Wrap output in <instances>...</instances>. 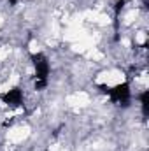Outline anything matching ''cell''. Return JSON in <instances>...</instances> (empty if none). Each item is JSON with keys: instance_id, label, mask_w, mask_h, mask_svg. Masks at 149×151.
<instances>
[{"instance_id": "obj_1", "label": "cell", "mask_w": 149, "mask_h": 151, "mask_svg": "<svg viewBox=\"0 0 149 151\" xmlns=\"http://www.w3.org/2000/svg\"><path fill=\"white\" fill-rule=\"evenodd\" d=\"M30 58H32V63H34V69H35V90L40 91L47 86L51 65H49V60L44 53H34Z\"/></svg>"}, {"instance_id": "obj_2", "label": "cell", "mask_w": 149, "mask_h": 151, "mask_svg": "<svg viewBox=\"0 0 149 151\" xmlns=\"http://www.w3.org/2000/svg\"><path fill=\"white\" fill-rule=\"evenodd\" d=\"M100 90L105 93V95H109V99H111L114 104H117V106H130V100H132V90H130V84L125 81V83H119V84H116V86H105V84H100Z\"/></svg>"}, {"instance_id": "obj_3", "label": "cell", "mask_w": 149, "mask_h": 151, "mask_svg": "<svg viewBox=\"0 0 149 151\" xmlns=\"http://www.w3.org/2000/svg\"><path fill=\"white\" fill-rule=\"evenodd\" d=\"M0 100H2L5 106H9V107H19V106L23 104V91H21V88L14 86V88H11L9 91L2 93V95H0Z\"/></svg>"}, {"instance_id": "obj_4", "label": "cell", "mask_w": 149, "mask_h": 151, "mask_svg": "<svg viewBox=\"0 0 149 151\" xmlns=\"http://www.w3.org/2000/svg\"><path fill=\"white\" fill-rule=\"evenodd\" d=\"M140 109H142V116L148 118L149 114V91L148 90H144L140 93Z\"/></svg>"}, {"instance_id": "obj_5", "label": "cell", "mask_w": 149, "mask_h": 151, "mask_svg": "<svg viewBox=\"0 0 149 151\" xmlns=\"http://www.w3.org/2000/svg\"><path fill=\"white\" fill-rule=\"evenodd\" d=\"M9 4H11V5H16V4H18V0H9Z\"/></svg>"}]
</instances>
